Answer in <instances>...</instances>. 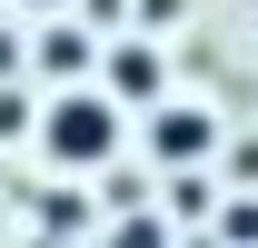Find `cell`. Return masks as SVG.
Masks as SVG:
<instances>
[{
    "label": "cell",
    "mask_w": 258,
    "mask_h": 248,
    "mask_svg": "<svg viewBox=\"0 0 258 248\" xmlns=\"http://www.w3.org/2000/svg\"><path fill=\"white\" fill-rule=\"evenodd\" d=\"M40 149L60 159V169H99V159L119 149V99L109 90H60L40 109Z\"/></svg>",
    "instance_id": "obj_1"
},
{
    "label": "cell",
    "mask_w": 258,
    "mask_h": 248,
    "mask_svg": "<svg viewBox=\"0 0 258 248\" xmlns=\"http://www.w3.org/2000/svg\"><path fill=\"white\" fill-rule=\"evenodd\" d=\"M99 70H109L99 90L119 99V109H149V99L169 90V60H159V40H119V50H109V60H99Z\"/></svg>",
    "instance_id": "obj_2"
},
{
    "label": "cell",
    "mask_w": 258,
    "mask_h": 248,
    "mask_svg": "<svg viewBox=\"0 0 258 248\" xmlns=\"http://www.w3.org/2000/svg\"><path fill=\"white\" fill-rule=\"evenodd\" d=\"M209 149H219V119H209V109H159V119H149V159H159V169H199Z\"/></svg>",
    "instance_id": "obj_3"
},
{
    "label": "cell",
    "mask_w": 258,
    "mask_h": 248,
    "mask_svg": "<svg viewBox=\"0 0 258 248\" xmlns=\"http://www.w3.org/2000/svg\"><path fill=\"white\" fill-rule=\"evenodd\" d=\"M40 70H50V80H80V70H90V30H80V20H60V30L40 40Z\"/></svg>",
    "instance_id": "obj_4"
},
{
    "label": "cell",
    "mask_w": 258,
    "mask_h": 248,
    "mask_svg": "<svg viewBox=\"0 0 258 248\" xmlns=\"http://www.w3.org/2000/svg\"><path fill=\"white\" fill-rule=\"evenodd\" d=\"M219 248H258V199H228L219 209Z\"/></svg>",
    "instance_id": "obj_5"
},
{
    "label": "cell",
    "mask_w": 258,
    "mask_h": 248,
    "mask_svg": "<svg viewBox=\"0 0 258 248\" xmlns=\"http://www.w3.org/2000/svg\"><path fill=\"white\" fill-rule=\"evenodd\" d=\"M40 218H50V238H80V228H90V199H80V189H60Z\"/></svg>",
    "instance_id": "obj_6"
},
{
    "label": "cell",
    "mask_w": 258,
    "mask_h": 248,
    "mask_svg": "<svg viewBox=\"0 0 258 248\" xmlns=\"http://www.w3.org/2000/svg\"><path fill=\"white\" fill-rule=\"evenodd\" d=\"M109 248H169V228L139 209V218H119V228H109Z\"/></svg>",
    "instance_id": "obj_7"
},
{
    "label": "cell",
    "mask_w": 258,
    "mask_h": 248,
    "mask_svg": "<svg viewBox=\"0 0 258 248\" xmlns=\"http://www.w3.org/2000/svg\"><path fill=\"white\" fill-rule=\"evenodd\" d=\"M179 10H189V0H139V20H179Z\"/></svg>",
    "instance_id": "obj_8"
},
{
    "label": "cell",
    "mask_w": 258,
    "mask_h": 248,
    "mask_svg": "<svg viewBox=\"0 0 258 248\" xmlns=\"http://www.w3.org/2000/svg\"><path fill=\"white\" fill-rule=\"evenodd\" d=\"M10 70H20V40H10V30H0V80H10Z\"/></svg>",
    "instance_id": "obj_9"
},
{
    "label": "cell",
    "mask_w": 258,
    "mask_h": 248,
    "mask_svg": "<svg viewBox=\"0 0 258 248\" xmlns=\"http://www.w3.org/2000/svg\"><path fill=\"white\" fill-rule=\"evenodd\" d=\"M80 10H90V20H119V0H80Z\"/></svg>",
    "instance_id": "obj_10"
},
{
    "label": "cell",
    "mask_w": 258,
    "mask_h": 248,
    "mask_svg": "<svg viewBox=\"0 0 258 248\" xmlns=\"http://www.w3.org/2000/svg\"><path fill=\"white\" fill-rule=\"evenodd\" d=\"M20 10H60V0H20Z\"/></svg>",
    "instance_id": "obj_11"
}]
</instances>
